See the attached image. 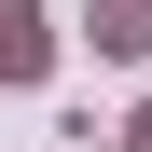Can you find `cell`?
I'll list each match as a JSON object with an SVG mask.
<instances>
[{"mask_svg": "<svg viewBox=\"0 0 152 152\" xmlns=\"http://www.w3.org/2000/svg\"><path fill=\"white\" fill-rule=\"evenodd\" d=\"M42 56H56L42 42V0H0V83H42Z\"/></svg>", "mask_w": 152, "mask_h": 152, "instance_id": "6da1fadb", "label": "cell"}, {"mask_svg": "<svg viewBox=\"0 0 152 152\" xmlns=\"http://www.w3.org/2000/svg\"><path fill=\"white\" fill-rule=\"evenodd\" d=\"M97 56H152V0H97Z\"/></svg>", "mask_w": 152, "mask_h": 152, "instance_id": "7a4b0ae2", "label": "cell"}, {"mask_svg": "<svg viewBox=\"0 0 152 152\" xmlns=\"http://www.w3.org/2000/svg\"><path fill=\"white\" fill-rule=\"evenodd\" d=\"M138 152H152V111H138Z\"/></svg>", "mask_w": 152, "mask_h": 152, "instance_id": "3957f363", "label": "cell"}]
</instances>
